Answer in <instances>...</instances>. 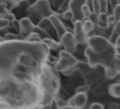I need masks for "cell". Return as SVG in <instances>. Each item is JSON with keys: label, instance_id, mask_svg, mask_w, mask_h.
<instances>
[{"label": "cell", "instance_id": "6da1fadb", "mask_svg": "<svg viewBox=\"0 0 120 109\" xmlns=\"http://www.w3.org/2000/svg\"><path fill=\"white\" fill-rule=\"evenodd\" d=\"M49 55L42 41L0 43V108L43 107L40 77Z\"/></svg>", "mask_w": 120, "mask_h": 109}, {"label": "cell", "instance_id": "7a4b0ae2", "mask_svg": "<svg viewBox=\"0 0 120 109\" xmlns=\"http://www.w3.org/2000/svg\"><path fill=\"white\" fill-rule=\"evenodd\" d=\"M84 54L89 66L90 67L102 66L105 70L107 78L112 79L118 74L114 65V60L117 56L114 45L102 54H96L89 47H87L84 51Z\"/></svg>", "mask_w": 120, "mask_h": 109}, {"label": "cell", "instance_id": "3957f363", "mask_svg": "<svg viewBox=\"0 0 120 109\" xmlns=\"http://www.w3.org/2000/svg\"><path fill=\"white\" fill-rule=\"evenodd\" d=\"M43 91L42 106L49 105L56 97L59 89V79L51 67L46 63L43 67L40 77Z\"/></svg>", "mask_w": 120, "mask_h": 109}, {"label": "cell", "instance_id": "277c9868", "mask_svg": "<svg viewBox=\"0 0 120 109\" xmlns=\"http://www.w3.org/2000/svg\"><path fill=\"white\" fill-rule=\"evenodd\" d=\"M77 64L78 60L74 54L62 49L59 51V60L55 64V70L64 74L72 72Z\"/></svg>", "mask_w": 120, "mask_h": 109}, {"label": "cell", "instance_id": "5b68a950", "mask_svg": "<svg viewBox=\"0 0 120 109\" xmlns=\"http://www.w3.org/2000/svg\"><path fill=\"white\" fill-rule=\"evenodd\" d=\"M87 44L88 47H89L96 54H102L107 52L113 45L109 39L104 36L98 35L88 36Z\"/></svg>", "mask_w": 120, "mask_h": 109}, {"label": "cell", "instance_id": "8992f818", "mask_svg": "<svg viewBox=\"0 0 120 109\" xmlns=\"http://www.w3.org/2000/svg\"><path fill=\"white\" fill-rule=\"evenodd\" d=\"M28 12L33 15L40 16L42 19L49 17L55 12L52 9L48 0H37L33 4H30Z\"/></svg>", "mask_w": 120, "mask_h": 109}, {"label": "cell", "instance_id": "52a82bcc", "mask_svg": "<svg viewBox=\"0 0 120 109\" xmlns=\"http://www.w3.org/2000/svg\"><path fill=\"white\" fill-rule=\"evenodd\" d=\"M88 4V0H69L68 8L72 13L71 22L74 24L77 21H83L85 20L83 13L82 7L83 5Z\"/></svg>", "mask_w": 120, "mask_h": 109}, {"label": "cell", "instance_id": "ba28073f", "mask_svg": "<svg viewBox=\"0 0 120 109\" xmlns=\"http://www.w3.org/2000/svg\"><path fill=\"white\" fill-rule=\"evenodd\" d=\"M59 42L61 43L63 49L71 54H74L77 49V43L75 40L74 33L67 31L62 37L59 39Z\"/></svg>", "mask_w": 120, "mask_h": 109}, {"label": "cell", "instance_id": "9c48e42d", "mask_svg": "<svg viewBox=\"0 0 120 109\" xmlns=\"http://www.w3.org/2000/svg\"><path fill=\"white\" fill-rule=\"evenodd\" d=\"M73 33L78 45H84L87 43L88 35L86 34L83 29V21H77L74 23Z\"/></svg>", "mask_w": 120, "mask_h": 109}, {"label": "cell", "instance_id": "30bf717a", "mask_svg": "<svg viewBox=\"0 0 120 109\" xmlns=\"http://www.w3.org/2000/svg\"><path fill=\"white\" fill-rule=\"evenodd\" d=\"M87 101V93L77 92L68 100V104L70 108H83L86 106Z\"/></svg>", "mask_w": 120, "mask_h": 109}, {"label": "cell", "instance_id": "8fae6325", "mask_svg": "<svg viewBox=\"0 0 120 109\" xmlns=\"http://www.w3.org/2000/svg\"><path fill=\"white\" fill-rule=\"evenodd\" d=\"M49 18L50 19L53 29L56 32L57 38L59 40L62 37V35H64L68 31L67 29L66 26L62 23V21L59 19V18L57 16V15L56 14H52Z\"/></svg>", "mask_w": 120, "mask_h": 109}, {"label": "cell", "instance_id": "7c38bea8", "mask_svg": "<svg viewBox=\"0 0 120 109\" xmlns=\"http://www.w3.org/2000/svg\"><path fill=\"white\" fill-rule=\"evenodd\" d=\"M36 26L33 24L32 21L27 17L23 18L19 21V33L25 37L35 31Z\"/></svg>", "mask_w": 120, "mask_h": 109}, {"label": "cell", "instance_id": "4fadbf2b", "mask_svg": "<svg viewBox=\"0 0 120 109\" xmlns=\"http://www.w3.org/2000/svg\"><path fill=\"white\" fill-rule=\"evenodd\" d=\"M42 42L46 44L48 48L54 51H60L63 49V47L60 42H57L52 38H45L42 39Z\"/></svg>", "mask_w": 120, "mask_h": 109}, {"label": "cell", "instance_id": "5bb4252c", "mask_svg": "<svg viewBox=\"0 0 120 109\" xmlns=\"http://www.w3.org/2000/svg\"><path fill=\"white\" fill-rule=\"evenodd\" d=\"M119 36H120V20L117 21L116 23L113 26L109 40L110 41L111 43H112L114 45L116 39Z\"/></svg>", "mask_w": 120, "mask_h": 109}, {"label": "cell", "instance_id": "9a60e30c", "mask_svg": "<svg viewBox=\"0 0 120 109\" xmlns=\"http://www.w3.org/2000/svg\"><path fill=\"white\" fill-rule=\"evenodd\" d=\"M108 92L110 96L116 98H120V83H114L109 85Z\"/></svg>", "mask_w": 120, "mask_h": 109}, {"label": "cell", "instance_id": "2e32d148", "mask_svg": "<svg viewBox=\"0 0 120 109\" xmlns=\"http://www.w3.org/2000/svg\"><path fill=\"white\" fill-rule=\"evenodd\" d=\"M38 26L40 27L41 28L44 29L45 31H46L47 33H49V31H51L53 27H52V25L51 23V21H50V19L49 17L47 18H43L42 19L40 22L38 23L37 25Z\"/></svg>", "mask_w": 120, "mask_h": 109}, {"label": "cell", "instance_id": "e0dca14e", "mask_svg": "<svg viewBox=\"0 0 120 109\" xmlns=\"http://www.w3.org/2000/svg\"><path fill=\"white\" fill-rule=\"evenodd\" d=\"M48 1L50 4L52 9L55 12L61 9L67 2V0H48Z\"/></svg>", "mask_w": 120, "mask_h": 109}, {"label": "cell", "instance_id": "ac0fdd59", "mask_svg": "<svg viewBox=\"0 0 120 109\" xmlns=\"http://www.w3.org/2000/svg\"><path fill=\"white\" fill-rule=\"evenodd\" d=\"M83 29H84L85 32L88 35L94 30L95 24L90 19H85L83 21Z\"/></svg>", "mask_w": 120, "mask_h": 109}, {"label": "cell", "instance_id": "d6986e66", "mask_svg": "<svg viewBox=\"0 0 120 109\" xmlns=\"http://www.w3.org/2000/svg\"><path fill=\"white\" fill-rule=\"evenodd\" d=\"M107 14L101 12L98 14V25L102 28H107L109 26L107 23Z\"/></svg>", "mask_w": 120, "mask_h": 109}, {"label": "cell", "instance_id": "ffe728a7", "mask_svg": "<svg viewBox=\"0 0 120 109\" xmlns=\"http://www.w3.org/2000/svg\"><path fill=\"white\" fill-rule=\"evenodd\" d=\"M26 1V0H4V2L7 4V8L9 11H11L13 9L19 5V4Z\"/></svg>", "mask_w": 120, "mask_h": 109}, {"label": "cell", "instance_id": "44dd1931", "mask_svg": "<svg viewBox=\"0 0 120 109\" xmlns=\"http://www.w3.org/2000/svg\"><path fill=\"white\" fill-rule=\"evenodd\" d=\"M4 40H25L26 37L24 35H23L21 33L19 34H14V33H7L4 37Z\"/></svg>", "mask_w": 120, "mask_h": 109}, {"label": "cell", "instance_id": "7402d4cb", "mask_svg": "<svg viewBox=\"0 0 120 109\" xmlns=\"http://www.w3.org/2000/svg\"><path fill=\"white\" fill-rule=\"evenodd\" d=\"M28 41H31V42H42V40L40 38V35L37 32H33L26 36V39Z\"/></svg>", "mask_w": 120, "mask_h": 109}, {"label": "cell", "instance_id": "603a6c76", "mask_svg": "<svg viewBox=\"0 0 120 109\" xmlns=\"http://www.w3.org/2000/svg\"><path fill=\"white\" fill-rule=\"evenodd\" d=\"M90 5L92 7L93 13H95L98 15L100 13H101V7H100V4L99 0H92Z\"/></svg>", "mask_w": 120, "mask_h": 109}, {"label": "cell", "instance_id": "cb8c5ba5", "mask_svg": "<svg viewBox=\"0 0 120 109\" xmlns=\"http://www.w3.org/2000/svg\"><path fill=\"white\" fill-rule=\"evenodd\" d=\"M82 13L83 15V17L85 19H89L91 14L93 13V12H91L90 10V7L88 4H86L84 5H83L82 7Z\"/></svg>", "mask_w": 120, "mask_h": 109}, {"label": "cell", "instance_id": "d4e9b609", "mask_svg": "<svg viewBox=\"0 0 120 109\" xmlns=\"http://www.w3.org/2000/svg\"><path fill=\"white\" fill-rule=\"evenodd\" d=\"M100 7H101V12L107 13L108 12V4L109 0H99Z\"/></svg>", "mask_w": 120, "mask_h": 109}, {"label": "cell", "instance_id": "484cf974", "mask_svg": "<svg viewBox=\"0 0 120 109\" xmlns=\"http://www.w3.org/2000/svg\"><path fill=\"white\" fill-rule=\"evenodd\" d=\"M56 107L58 108H70L68 104V101H65L62 99H59V100H56Z\"/></svg>", "mask_w": 120, "mask_h": 109}, {"label": "cell", "instance_id": "4316f807", "mask_svg": "<svg viewBox=\"0 0 120 109\" xmlns=\"http://www.w3.org/2000/svg\"><path fill=\"white\" fill-rule=\"evenodd\" d=\"M9 12H11V11H9V10L8 9V8H7V4L5 2H2L0 3V14L3 15V16H4H4H5L7 14H8Z\"/></svg>", "mask_w": 120, "mask_h": 109}, {"label": "cell", "instance_id": "83f0119b", "mask_svg": "<svg viewBox=\"0 0 120 109\" xmlns=\"http://www.w3.org/2000/svg\"><path fill=\"white\" fill-rule=\"evenodd\" d=\"M10 21L4 18H0V31L8 28L10 25Z\"/></svg>", "mask_w": 120, "mask_h": 109}, {"label": "cell", "instance_id": "f1b7e54d", "mask_svg": "<svg viewBox=\"0 0 120 109\" xmlns=\"http://www.w3.org/2000/svg\"><path fill=\"white\" fill-rule=\"evenodd\" d=\"M62 19H63L64 20H67V21L70 20V21H71V20H72V17H73V16H72V13L71 12V11H70L69 9L66 10L65 12H64L62 13Z\"/></svg>", "mask_w": 120, "mask_h": 109}, {"label": "cell", "instance_id": "f546056e", "mask_svg": "<svg viewBox=\"0 0 120 109\" xmlns=\"http://www.w3.org/2000/svg\"><path fill=\"white\" fill-rule=\"evenodd\" d=\"M90 90V87L88 85H81V86H79L77 89H76L75 90V92L77 93V92H83V93H87L88 92V91Z\"/></svg>", "mask_w": 120, "mask_h": 109}, {"label": "cell", "instance_id": "4dcf8cb0", "mask_svg": "<svg viewBox=\"0 0 120 109\" xmlns=\"http://www.w3.org/2000/svg\"><path fill=\"white\" fill-rule=\"evenodd\" d=\"M117 20L113 14H109L107 16V23L109 26H114L116 23Z\"/></svg>", "mask_w": 120, "mask_h": 109}, {"label": "cell", "instance_id": "1f68e13d", "mask_svg": "<svg viewBox=\"0 0 120 109\" xmlns=\"http://www.w3.org/2000/svg\"><path fill=\"white\" fill-rule=\"evenodd\" d=\"M112 14L116 17L117 21L120 20V4H119L115 9H114V11L112 12Z\"/></svg>", "mask_w": 120, "mask_h": 109}, {"label": "cell", "instance_id": "d6a6232c", "mask_svg": "<svg viewBox=\"0 0 120 109\" xmlns=\"http://www.w3.org/2000/svg\"><path fill=\"white\" fill-rule=\"evenodd\" d=\"M114 68L117 72L118 74H120V57L116 56V58L114 60Z\"/></svg>", "mask_w": 120, "mask_h": 109}, {"label": "cell", "instance_id": "836d02e7", "mask_svg": "<svg viewBox=\"0 0 120 109\" xmlns=\"http://www.w3.org/2000/svg\"><path fill=\"white\" fill-rule=\"evenodd\" d=\"M89 108H90V109H102V108H104V105L100 103L95 102L90 105Z\"/></svg>", "mask_w": 120, "mask_h": 109}, {"label": "cell", "instance_id": "e575fe53", "mask_svg": "<svg viewBox=\"0 0 120 109\" xmlns=\"http://www.w3.org/2000/svg\"><path fill=\"white\" fill-rule=\"evenodd\" d=\"M109 4L111 7L112 12L114 11L115 7L119 4V0H109Z\"/></svg>", "mask_w": 120, "mask_h": 109}, {"label": "cell", "instance_id": "d590c367", "mask_svg": "<svg viewBox=\"0 0 120 109\" xmlns=\"http://www.w3.org/2000/svg\"><path fill=\"white\" fill-rule=\"evenodd\" d=\"M114 45L115 47H120V36H119L116 39V40L114 43Z\"/></svg>", "mask_w": 120, "mask_h": 109}, {"label": "cell", "instance_id": "8d00e7d4", "mask_svg": "<svg viewBox=\"0 0 120 109\" xmlns=\"http://www.w3.org/2000/svg\"><path fill=\"white\" fill-rule=\"evenodd\" d=\"M116 49V52L118 57H120V47H115Z\"/></svg>", "mask_w": 120, "mask_h": 109}, {"label": "cell", "instance_id": "74e56055", "mask_svg": "<svg viewBox=\"0 0 120 109\" xmlns=\"http://www.w3.org/2000/svg\"><path fill=\"white\" fill-rule=\"evenodd\" d=\"M35 1H37V0H28V2H30V3H31V4H33Z\"/></svg>", "mask_w": 120, "mask_h": 109}, {"label": "cell", "instance_id": "f35d334b", "mask_svg": "<svg viewBox=\"0 0 120 109\" xmlns=\"http://www.w3.org/2000/svg\"><path fill=\"white\" fill-rule=\"evenodd\" d=\"M4 38L0 36V43H2V41H4Z\"/></svg>", "mask_w": 120, "mask_h": 109}, {"label": "cell", "instance_id": "ab89813d", "mask_svg": "<svg viewBox=\"0 0 120 109\" xmlns=\"http://www.w3.org/2000/svg\"><path fill=\"white\" fill-rule=\"evenodd\" d=\"M91 2H92V0H88V4L90 6V4H91Z\"/></svg>", "mask_w": 120, "mask_h": 109}, {"label": "cell", "instance_id": "60d3db41", "mask_svg": "<svg viewBox=\"0 0 120 109\" xmlns=\"http://www.w3.org/2000/svg\"><path fill=\"white\" fill-rule=\"evenodd\" d=\"M0 18H4V16L2 15V14H0Z\"/></svg>", "mask_w": 120, "mask_h": 109}]
</instances>
